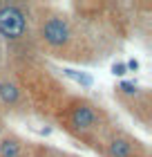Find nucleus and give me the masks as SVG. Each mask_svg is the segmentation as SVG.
<instances>
[{"mask_svg": "<svg viewBox=\"0 0 152 157\" xmlns=\"http://www.w3.org/2000/svg\"><path fill=\"white\" fill-rule=\"evenodd\" d=\"M74 27H72L69 18L58 9H43L38 16V38L43 40L49 52H69L72 43H74Z\"/></svg>", "mask_w": 152, "mask_h": 157, "instance_id": "1", "label": "nucleus"}, {"mask_svg": "<svg viewBox=\"0 0 152 157\" xmlns=\"http://www.w3.org/2000/svg\"><path fill=\"white\" fill-rule=\"evenodd\" d=\"M67 124H69L67 126L69 130L83 139H90L96 132H103V137L110 135V130H105L107 126L105 112L87 99H76L67 105Z\"/></svg>", "mask_w": 152, "mask_h": 157, "instance_id": "2", "label": "nucleus"}, {"mask_svg": "<svg viewBox=\"0 0 152 157\" xmlns=\"http://www.w3.org/2000/svg\"><path fill=\"white\" fill-rule=\"evenodd\" d=\"M101 151L103 157H148L146 144L125 130H110Z\"/></svg>", "mask_w": 152, "mask_h": 157, "instance_id": "3", "label": "nucleus"}, {"mask_svg": "<svg viewBox=\"0 0 152 157\" xmlns=\"http://www.w3.org/2000/svg\"><path fill=\"white\" fill-rule=\"evenodd\" d=\"M27 29V13L16 2H0V36L7 40H20L25 38Z\"/></svg>", "mask_w": 152, "mask_h": 157, "instance_id": "4", "label": "nucleus"}, {"mask_svg": "<svg viewBox=\"0 0 152 157\" xmlns=\"http://www.w3.org/2000/svg\"><path fill=\"white\" fill-rule=\"evenodd\" d=\"M25 141L13 132H2L0 137V157H23Z\"/></svg>", "mask_w": 152, "mask_h": 157, "instance_id": "5", "label": "nucleus"}, {"mask_svg": "<svg viewBox=\"0 0 152 157\" xmlns=\"http://www.w3.org/2000/svg\"><path fill=\"white\" fill-rule=\"evenodd\" d=\"M20 97H23V92H20V88L13 81H9V78H2V81H0V101L5 105L16 108L20 103Z\"/></svg>", "mask_w": 152, "mask_h": 157, "instance_id": "6", "label": "nucleus"}, {"mask_svg": "<svg viewBox=\"0 0 152 157\" xmlns=\"http://www.w3.org/2000/svg\"><path fill=\"white\" fill-rule=\"evenodd\" d=\"M117 90L121 92V94H128V97H136V94L141 92V90H139V85H136V83H130V81H123Z\"/></svg>", "mask_w": 152, "mask_h": 157, "instance_id": "7", "label": "nucleus"}, {"mask_svg": "<svg viewBox=\"0 0 152 157\" xmlns=\"http://www.w3.org/2000/svg\"><path fill=\"white\" fill-rule=\"evenodd\" d=\"M65 74H67V76H72V78H74V81H78V83H83L85 85V88H90V85H92V76H87V74H78V72H74V70H65Z\"/></svg>", "mask_w": 152, "mask_h": 157, "instance_id": "8", "label": "nucleus"}, {"mask_svg": "<svg viewBox=\"0 0 152 157\" xmlns=\"http://www.w3.org/2000/svg\"><path fill=\"white\" fill-rule=\"evenodd\" d=\"M112 74L114 76H125L128 74V67H125V63H114V65H112Z\"/></svg>", "mask_w": 152, "mask_h": 157, "instance_id": "9", "label": "nucleus"}, {"mask_svg": "<svg viewBox=\"0 0 152 157\" xmlns=\"http://www.w3.org/2000/svg\"><path fill=\"white\" fill-rule=\"evenodd\" d=\"M125 67H128V72H136V70H139V61H136V59H130V61L125 63Z\"/></svg>", "mask_w": 152, "mask_h": 157, "instance_id": "10", "label": "nucleus"}, {"mask_svg": "<svg viewBox=\"0 0 152 157\" xmlns=\"http://www.w3.org/2000/svg\"><path fill=\"white\" fill-rule=\"evenodd\" d=\"M0 137H2V121H0Z\"/></svg>", "mask_w": 152, "mask_h": 157, "instance_id": "11", "label": "nucleus"}]
</instances>
